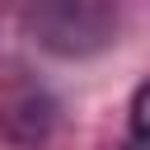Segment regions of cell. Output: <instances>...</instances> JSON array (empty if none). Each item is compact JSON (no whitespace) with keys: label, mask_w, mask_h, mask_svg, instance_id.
I'll use <instances>...</instances> for the list:
<instances>
[{"label":"cell","mask_w":150,"mask_h":150,"mask_svg":"<svg viewBox=\"0 0 150 150\" xmlns=\"http://www.w3.org/2000/svg\"><path fill=\"white\" fill-rule=\"evenodd\" d=\"M117 28V14L108 5H80V0H56V5H38L28 9V33L61 52V56H84V52H98L108 47Z\"/></svg>","instance_id":"obj_1"},{"label":"cell","mask_w":150,"mask_h":150,"mask_svg":"<svg viewBox=\"0 0 150 150\" xmlns=\"http://www.w3.org/2000/svg\"><path fill=\"white\" fill-rule=\"evenodd\" d=\"M127 150H150V80L131 94V108H127Z\"/></svg>","instance_id":"obj_2"}]
</instances>
